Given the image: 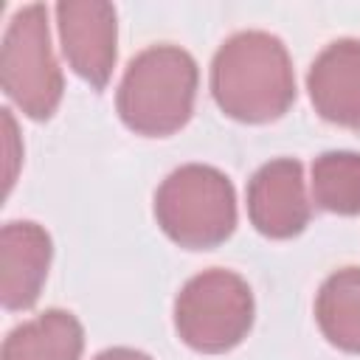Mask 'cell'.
<instances>
[{
    "label": "cell",
    "instance_id": "cell-5",
    "mask_svg": "<svg viewBox=\"0 0 360 360\" xmlns=\"http://www.w3.org/2000/svg\"><path fill=\"white\" fill-rule=\"evenodd\" d=\"M3 93L34 121H48L65 90L59 62L51 48L48 8L42 3L22 6L8 20L0 45Z\"/></svg>",
    "mask_w": 360,
    "mask_h": 360
},
{
    "label": "cell",
    "instance_id": "cell-4",
    "mask_svg": "<svg viewBox=\"0 0 360 360\" xmlns=\"http://www.w3.org/2000/svg\"><path fill=\"white\" fill-rule=\"evenodd\" d=\"M256 304L248 281L222 267L191 276L174 298V329L180 340L202 354L239 346L253 326Z\"/></svg>",
    "mask_w": 360,
    "mask_h": 360
},
{
    "label": "cell",
    "instance_id": "cell-9",
    "mask_svg": "<svg viewBox=\"0 0 360 360\" xmlns=\"http://www.w3.org/2000/svg\"><path fill=\"white\" fill-rule=\"evenodd\" d=\"M307 90L323 121L360 129V39L329 42L309 65Z\"/></svg>",
    "mask_w": 360,
    "mask_h": 360
},
{
    "label": "cell",
    "instance_id": "cell-6",
    "mask_svg": "<svg viewBox=\"0 0 360 360\" xmlns=\"http://www.w3.org/2000/svg\"><path fill=\"white\" fill-rule=\"evenodd\" d=\"M56 25L73 73L93 90H104L118 56L115 6L104 0H62L56 3Z\"/></svg>",
    "mask_w": 360,
    "mask_h": 360
},
{
    "label": "cell",
    "instance_id": "cell-11",
    "mask_svg": "<svg viewBox=\"0 0 360 360\" xmlns=\"http://www.w3.org/2000/svg\"><path fill=\"white\" fill-rule=\"evenodd\" d=\"M315 321L335 349L360 354V267L326 276L315 298Z\"/></svg>",
    "mask_w": 360,
    "mask_h": 360
},
{
    "label": "cell",
    "instance_id": "cell-8",
    "mask_svg": "<svg viewBox=\"0 0 360 360\" xmlns=\"http://www.w3.org/2000/svg\"><path fill=\"white\" fill-rule=\"evenodd\" d=\"M53 242L37 222H6L0 231V301L8 312L37 304L48 278Z\"/></svg>",
    "mask_w": 360,
    "mask_h": 360
},
{
    "label": "cell",
    "instance_id": "cell-13",
    "mask_svg": "<svg viewBox=\"0 0 360 360\" xmlns=\"http://www.w3.org/2000/svg\"><path fill=\"white\" fill-rule=\"evenodd\" d=\"M93 360H152V357L146 352H138V349H129V346H112V349L98 352Z\"/></svg>",
    "mask_w": 360,
    "mask_h": 360
},
{
    "label": "cell",
    "instance_id": "cell-1",
    "mask_svg": "<svg viewBox=\"0 0 360 360\" xmlns=\"http://www.w3.org/2000/svg\"><path fill=\"white\" fill-rule=\"evenodd\" d=\"M211 96L242 124L281 118L295 101V73L284 42L267 31L228 37L211 59Z\"/></svg>",
    "mask_w": 360,
    "mask_h": 360
},
{
    "label": "cell",
    "instance_id": "cell-3",
    "mask_svg": "<svg viewBox=\"0 0 360 360\" xmlns=\"http://www.w3.org/2000/svg\"><path fill=\"white\" fill-rule=\"evenodd\" d=\"M155 219L174 245L211 250L236 228L233 183L214 166L186 163L158 186Z\"/></svg>",
    "mask_w": 360,
    "mask_h": 360
},
{
    "label": "cell",
    "instance_id": "cell-12",
    "mask_svg": "<svg viewBox=\"0 0 360 360\" xmlns=\"http://www.w3.org/2000/svg\"><path fill=\"white\" fill-rule=\"evenodd\" d=\"M312 197L318 208L338 217L360 214V155L323 152L312 160Z\"/></svg>",
    "mask_w": 360,
    "mask_h": 360
},
{
    "label": "cell",
    "instance_id": "cell-7",
    "mask_svg": "<svg viewBox=\"0 0 360 360\" xmlns=\"http://www.w3.org/2000/svg\"><path fill=\"white\" fill-rule=\"evenodd\" d=\"M250 225L267 239L298 236L312 217L304 188V166L295 158H276L253 172L248 180Z\"/></svg>",
    "mask_w": 360,
    "mask_h": 360
},
{
    "label": "cell",
    "instance_id": "cell-10",
    "mask_svg": "<svg viewBox=\"0 0 360 360\" xmlns=\"http://www.w3.org/2000/svg\"><path fill=\"white\" fill-rule=\"evenodd\" d=\"M82 349L79 318L68 309H45L6 335L0 360H79Z\"/></svg>",
    "mask_w": 360,
    "mask_h": 360
},
{
    "label": "cell",
    "instance_id": "cell-2",
    "mask_svg": "<svg viewBox=\"0 0 360 360\" xmlns=\"http://www.w3.org/2000/svg\"><path fill=\"white\" fill-rule=\"evenodd\" d=\"M200 70L180 45H152L129 59L115 110L127 129L143 138H166L183 129L194 112Z\"/></svg>",
    "mask_w": 360,
    "mask_h": 360
}]
</instances>
